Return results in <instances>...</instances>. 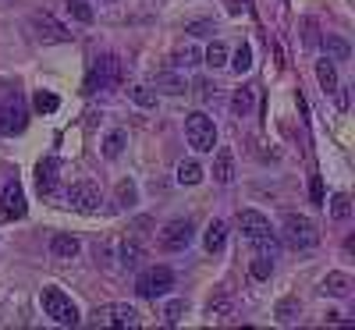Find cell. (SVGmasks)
I'll list each match as a JSON object with an SVG mask.
<instances>
[{"mask_svg": "<svg viewBox=\"0 0 355 330\" xmlns=\"http://www.w3.org/2000/svg\"><path fill=\"white\" fill-rule=\"evenodd\" d=\"M100 263L114 266V270H135L146 259V249L135 242V238H110V242L100 245Z\"/></svg>", "mask_w": 355, "mask_h": 330, "instance_id": "6da1fadb", "label": "cell"}, {"mask_svg": "<svg viewBox=\"0 0 355 330\" xmlns=\"http://www.w3.org/2000/svg\"><path fill=\"white\" fill-rule=\"evenodd\" d=\"M281 238H284L288 249L306 252V249H316V245H320V227H316L306 214H284V220H281Z\"/></svg>", "mask_w": 355, "mask_h": 330, "instance_id": "7a4b0ae2", "label": "cell"}, {"mask_svg": "<svg viewBox=\"0 0 355 330\" xmlns=\"http://www.w3.org/2000/svg\"><path fill=\"white\" fill-rule=\"evenodd\" d=\"M40 306H43V313H46L57 327H78V320H82L78 306L71 302V295H64L61 288H53V284L40 291Z\"/></svg>", "mask_w": 355, "mask_h": 330, "instance_id": "3957f363", "label": "cell"}, {"mask_svg": "<svg viewBox=\"0 0 355 330\" xmlns=\"http://www.w3.org/2000/svg\"><path fill=\"white\" fill-rule=\"evenodd\" d=\"M185 139H189V146L196 149V153H214V146H217V125H214V117H206L202 110L185 114Z\"/></svg>", "mask_w": 355, "mask_h": 330, "instance_id": "277c9868", "label": "cell"}, {"mask_svg": "<svg viewBox=\"0 0 355 330\" xmlns=\"http://www.w3.org/2000/svg\"><path fill=\"white\" fill-rule=\"evenodd\" d=\"M28 28H33V36H36V43H43V46H53V43H71V28L64 25V21H57L50 11H36L33 18H28Z\"/></svg>", "mask_w": 355, "mask_h": 330, "instance_id": "5b68a950", "label": "cell"}, {"mask_svg": "<svg viewBox=\"0 0 355 330\" xmlns=\"http://www.w3.org/2000/svg\"><path fill=\"white\" fill-rule=\"evenodd\" d=\"M171 288H174V270L171 266H146L135 281L139 298H164Z\"/></svg>", "mask_w": 355, "mask_h": 330, "instance_id": "8992f818", "label": "cell"}, {"mask_svg": "<svg viewBox=\"0 0 355 330\" xmlns=\"http://www.w3.org/2000/svg\"><path fill=\"white\" fill-rule=\"evenodd\" d=\"M117 75H121V61L114 53H100L93 68H89V78H85V93H100V89H114L117 85Z\"/></svg>", "mask_w": 355, "mask_h": 330, "instance_id": "52a82bcc", "label": "cell"}, {"mask_svg": "<svg viewBox=\"0 0 355 330\" xmlns=\"http://www.w3.org/2000/svg\"><path fill=\"white\" fill-rule=\"evenodd\" d=\"M192 242H196V224L189 217H178L160 231V249L164 252H185Z\"/></svg>", "mask_w": 355, "mask_h": 330, "instance_id": "ba28073f", "label": "cell"}, {"mask_svg": "<svg viewBox=\"0 0 355 330\" xmlns=\"http://www.w3.org/2000/svg\"><path fill=\"white\" fill-rule=\"evenodd\" d=\"M64 202L71 209H78V214H96L103 196H100V185L96 182H75V185L64 189Z\"/></svg>", "mask_w": 355, "mask_h": 330, "instance_id": "9c48e42d", "label": "cell"}, {"mask_svg": "<svg viewBox=\"0 0 355 330\" xmlns=\"http://www.w3.org/2000/svg\"><path fill=\"white\" fill-rule=\"evenodd\" d=\"M93 316H96V327H139L142 323L139 309L128 306V302H107Z\"/></svg>", "mask_w": 355, "mask_h": 330, "instance_id": "30bf717a", "label": "cell"}, {"mask_svg": "<svg viewBox=\"0 0 355 330\" xmlns=\"http://www.w3.org/2000/svg\"><path fill=\"white\" fill-rule=\"evenodd\" d=\"M25 125H28V110H25L21 96H11L0 107V135H21Z\"/></svg>", "mask_w": 355, "mask_h": 330, "instance_id": "8fae6325", "label": "cell"}, {"mask_svg": "<svg viewBox=\"0 0 355 330\" xmlns=\"http://www.w3.org/2000/svg\"><path fill=\"white\" fill-rule=\"evenodd\" d=\"M239 227H242V234L249 238L252 245H259V242H266V238H274V227H270V220H266L259 209H242L239 214Z\"/></svg>", "mask_w": 355, "mask_h": 330, "instance_id": "7c38bea8", "label": "cell"}, {"mask_svg": "<svg viewBox=\"0 0 355 330\" xmlns=\"http://www.w3.org/2000/svg\"><path fill=\"white\" fill-rule=\"evenodd\" d=\"M25 189L18 177H11V182L4 185V192H0V214H4L8 220H21L25 217Z\"/></svg>", "mask_w": 355, "mask_h": 330, "instance_id": "4fadbf2b", "label": "cell"}, {"mask_svg": "<svg viewBox=\"0 0 355 330\" xmlns=\"http://www.w3.org/2000/svg\"><path fill=\"white\" fill-rule=\"evenodd\" d=\"M57 182H61V160H53V157L40 160V167H36V185H40V196L57 199V196H61Z\"/></svg>", "mask_w": 355, "mask_h": 330, "instance_id": "5bb4252c", "label": "cell"}, {"mask_svg": "<svg viewBox=\"0 0 355 330\" xmlns=\"http://www.w3.org/2000/svg\"><path fill=\"white\" fill-rule=\"evenodd\" d=\"M153 89L157 93H164V96H182V93H189V78H185V71H157L153 75Z\"/></svg>", "mask_w": 355, "mask_h": 330, "instance_id": "9a60e30c", "label": "cell"}, {"mask_svg": "<svg viewBox=\"0 0 355 330\" xmlns=\"http://www.w3.org/2000/svg\"><path fill=\"white\" fill-rule=\"evenodd\" d=\"M78 252H82V238H75V234H68V231H57V234L50 238V256H53V259L68 263V259H75Z\"/></svg>", "mask_w": 355, "mask_h": 330, "instance_id": "2e32d148", "label": "cell"}, {"mask_svg": "<svg viewBox=\"0 0 355 330\" xmlns=\"http://www.w3.org/2000/svg\"><path fill=\"white\" fill-rule=\"evenodd\" d=\"M320 291L331 295V298H348L352 295V277L341 274V270H334V274H327V277L320 281Z\"/></svg>", "mask_w": 355, "mask_h": 330, "instance_id": "e0dca14e", "label": "cell"}, {"mask_svg": "<svg viewBox=\"0 0 355 330\" xmlns=\"http://www.w3.org/2000/svg\"><path fill=\"white\" fill-rule=\"evenodd\" d=\"M316 78H320V89L323 93H338L341 89V78H338V64L331 61V57H323V61H316Z\"/></svg>", "mask_w": 355, "mask_h": 330, "instance_id": "ac0fdd59", "label": "cell"}, {"mask_svg": "<svg viewBox=\"0 0 355 330\" xmlns=\"http://www.w3.org/2000/svg\"><path fill=\"white\" fill-rule=\"evenodd\" d=\"M214 182L217 185H231L234 182V153L231 149H217V160H214Z\"/></svg>", "mask_w": 355, "mask_h": 330, "instance_id": "d6986e66", "label": "cell"}, {"mask_svg": "<svg viewBox=\"0 0 355 330\" xmlns=\"http://www.w3.org/2000/svg\"><path fill=\"white\" fill-rule=\"evenodd\" d=\"M174 177H178V185H185V189H196L202 177H206V171H202V164L199 160H182L174 167Z\"/></svg>", "mask_w": 355, "mask_h": 330, "instance_id": "ffe728a7", "label": "cell"}, {"mask_svg": "<svg viewBox=\"0 0 355 330\" xmlns=\"http://www.w3.org/2000/svg\"><path fill=\"white\" fill-rule=\"evenodd\" d=\"M202 245H206V252H220V249L227 245V224H224V220H210V224H206Z\"/></svg>", "mask_w": 355, "mask_h": 330, "instance_id": "44dd1931", "label": "cell"}, {"mask_svg": "<svg viewBox=\"0 0 355 330\" xmlns=\"http://www.w3.org/2000/svg\"><path fill=\"white\" fill-rule=\"evenodd\" d=\"M252 107H256V89L252 85L234 89V96H231V117H249Z\"/></svg>", "mask_w": 355, "mask_h": 330, "instance_id": "7402d4cb", "label": "cell"}, {"mask_svg": "<svg viewBox=\"0 0 355 330\" xmlns=\"http://www.w3.org/2000/svg\"><path fill=\"white\" fill-rule=\"evenodd\" d=\"M171 61H174V68H178V71L196 68V64H202V50H199V46H192V43H185V46H178V50H174Z\"/></svg>", "mask_w": 355, "mask_h": 330, "instance_id": "603a6c76", "label": "cell"}, {"mask_svg": "<svg viewBox=\"0 0 355 330\" xmlns=\"http://www.w3.org/2000/svg\"><path fill=\"white\" fill-rule=\"evenodd\" d=\"M125 146H128V132H125V128H114V132L103 139L100 149H103V157H107V160H117V157L125 153Z\"/></svg>", "mask_w": 355, "mask_h": 330, "instance_id": "cb8c5ba5", "label": "cell"}, {"mask_svg": "<svg viewBox=\"0 0 355 330\" xmlns=\"http://www.w3.org/2000/svg\"><path fill=\"white\" fill-rule=\"evenodd\" d=\"M64 11H68L71 21H78V25H93V18H96V11H93V4H89V0H64Z\"/></svg>", "mask_w": 355, "mask_h": 330, "instance_id": "d4e9b609", "label": "cell"}, {"mask_svg": "<svg viewBox=\"0 0 355 330\" xmlns=\"http://www.w3.org/2000/svg\"><path fill=\"white\" fill-rule=\"evenodd\" d=\"M323 53H327L334 64H341V61H348V57H352V46L341 36H323Z\"/></svg>", "mask_w": 355, "mask_h": 330, "instance_id": "484cf974", "label": "cell"}, {"mask_svg": "<svg viewBox=\"0 0 355 330\" xmlns=\"http://www.w3.org/2000/svg\"><path fill=\"white\" fill-rule=\"evenodd\" d=\"M128 100H132L135 107L150 110V107H157V89H153V85H132V89H128Z\"/></svg>", "mask_w": 355, "mask_h": 330, "instance_id": "4316f807", "label": "cell"}, {"mask_svg": "<svg viewBox=\"0 0 355 330\" xmlns=\"http://www.w3.org/2000/svg\"><path fill=\"white\" fill-rule=\"evenodd\" d=\"M117 209H132L135 202H139V189H135V182H128V177H125V182H117Z\"/></svg>", "mask_w": 355, "mask_h": 330, "instance_id": "83f0119b", "label": "cell"}, {"mask_svg": "<svg viewBox=\"0 0 355 330\" xmlns=\"http://www.w3.org/2000/svg\"><path fill=\"white\" fill-rule=\"evenodd\" d=\"M202 64H206V68H214V71L224 68V64H227V46L214 40L210 46H206V53H202Z\"/></svg>", "mask_w": 355, "mask_h": 330, "instance_id": "f1b7e54d", "label": "cell"}, {"mask_svg": "<svg viewBox=\"0 0 355 330\" xmlns=\"http://www.w3.org/2000/svg\"><path fill=\"white\" fill-rule=\"evenodd\" d=\"M302 316V306H299V298H281L277 302V320L284 323V327H291L295 320Z\"/></svg>", "mask_w": 355, "mask_h": 330, "instance_id": "f546056e", "label": "cell"}, {"mask_svg": "<svg viewBox=\"0 0 355 330\" xmlns=\"http://www.w3.org/2000/svg\"><path fill=\"white\" fill-rule=\"evenodd\" d=\"M227 64H231L234 71H239V75H245V71L252 68V46H249V43H242L239 50L231 53V61H227Z\"/></svg>", "mask_w": 355, "mask_h": 330, "instance_id": "4dcf8cb0", "label": "cell"}, {"mask_svg": "<svg viewBox=\"0 0 355 330\" xmlns=\"http://www.w3.org/2000/svg\"><path fill=\"white\" fill-rule=\"evenodd\" d=\"M206 313H210L214 320H224V316H231V295H227V291H220L217 298H210V306H206Z\"/></svg>", "mask_w": 355, "mask_h": 330, "instance_id": "1f68e13d", "label": "cell"}, {"mask_svg": "<svg viewBox=\"0 0 355 330\" xmlns=\"http://www.w3.org/2000/svg\"><path fill=\"white\" fill-rule=\"evenodd\" d=\"M331 217H334V220H341V224L352 217V199H348L345 192H338V196L331 199Z\"/></svg>", "mask_w": 355, "mask_h": 330, "instance_id": "d6a6232c", "label": "cell"}, {"mask_svg": "<svg viewBox=\"0 0 355 330\" xmlns=\"http://www.w3.org/2000/svg\"><path fill=\"white\" fill-rule=\"evenodd\" d=\"M185 313H189V302H185V298H174V302H167V309H164V323H167V327L182 323Z\"/></svg>", "mask_w": 355, "mask_h": 330, "instance_id": "836d02e7", "label": "cell"}, {"mask_svg": "<svg viewBox=\"0 0 355 330\" xmlns=\"http://www.w3.org/2000/svg\"><path fill=\"white\" fill-rule=\"evenodd\" d=\"M249 270H252V277H256V281H266V277L274 274V256H263V252H259V256L252 259Z\"/></svg>", "mask_w": 355, "mask_h": 330, "instance_id": "e575fe53", "label": "cell"}, {"mask_svg": "<svg viewBox=\"0 0 355 330\" xmlns=\"http://www.w3.org/2000/svg\"><path fill=\"white\" fill-rule=\"evenodd\" d=\"M33 107H36L40 114H53L57 107H61V100H57L53 93H46V89H40V93L33 96Z\"/></svg>", "mask_w": 355, "mask_h": 330, "instance_id": "d590c367", "label": "cell"}, {"mask_svg": "<svg viewBox=\"0 0 355 330\" xmlns=\"http://www.w3.org/2000/svg\"><path fill=\"white\" fill-rule=\"evenodd\" d=\"M189 33H192V36H214V33H217V25H214L210 18H202V21H189Z\"/></svg>", "mask_w": 355, "mask_h": 330, "instance_id": "8d00e7d4", "label": "cell"}, {"mask_svg": "<svg viewBox=\"0 0 355 330\" xmlns=\"http://www.w3.org/2000/svg\"><path fill=\"white\" fill-rule=\"evenodd\" d=\"M196 89H199V100H202V103H210V100L217 96V85H214L210 78H199V82H196Z\"/></svg>", "mask_w": 355, "mask_h": 330, "instance_id": "74e56055", "label": "cell"}, {"mask_svg": "<svg viewBox=\"0 0 355 330\" xmlns=\"http://www.w3.org/2000/svg\"><path fill=\"white\" fill-rule=\"evenodd\" d=\"M96 4H117V0H96Z\"/></svg>", "mask_w": 355, "mask_h": 330, "instance_id": "f35d334b", "label": "cell"}]
</instances>
